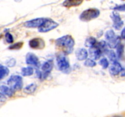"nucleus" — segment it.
Masks as SVG:
<instances>
[{"mask_svg":"<svg viewBox=\"0 0 125 117\" xmlns=\"http://www.w3.org/2000/svg\"><path fill=\"white\" fill-rule=\"evenodd\" d=\"M44 21H45V18H42L31 20L27 21L24 23V26L28 28H39L43 23Z\"/></svg>","mask_w":125,"mask_h":117,"instance_id":"0eeeda50","label":"nucleus"},{"mask_svg":"<svg viewBox=\"0 0 125 117\" xmlns=\"http://www.w3.org/2000/svg\"><path fill=\"white\" fill-rule=\"evenodd\" d=\"M37 88V86L35 84H29V85L26 87L24 88V92L25 93L28 94V95H31V94L34 93L35 92V91L36 90Z\"/></svg>","mask_w":125,"mask_h":117,"instance_id":"dca6fc26","label":"nucleus"},{"mask_svg":"<svg viewBox=\"0 0 125 117\" xmlns=\"http://www.w3.org/2000/svg\"><path fill=\"white\" fill-rule=\"evenodd\" d=\"M96 62L91 58H87L84 62V65L87 67H94L96 66Z\"/></svg>","mask_w":125,"mask_h":117,"instance_id":"5701e85b","label":"nucleus"},{"mask_svg":"<svg viewBox=\"0 0 125 117\" xmlns=\"http://www.w3.org/2000/svg\"><path fill=\"white\" fill-rule=\"evenodd\" d=\"M106 53H107V56L109 58L110 60L112 63H114L115 62H117V57H116V54L114 51H112V50H109V51H107Z\"/></svg>","mask_w":125,"mask_h":117,"instance_id":"412c9836","label":"nucleus"},{"mask_svg":"<svg viewBox=\"0 0 125 117\" xmlns=\"http://www.w3.org/2000/svg\"><path fill=\"white\" fill-rule=\"evenodd\" d=\"M52 69V65L51 62H45L43 64L42 69V73H41V77L45 79L46 77L48 76V74L51 73V70Z\"/></svg>","mask_w":125,"mask_h":117,"instance_id":"9d476101","label":"nucleus"},{"mask_svg":"<svg viewBox=\"0 0 125 117\" xmlns=\"http://www.w3.org/2000/svg\"></svg>","mask_w":125,"mask_h":117,"instance_id":"2f4dec72","label":"nucleus"},{"mask_svg":"<svg viewBox=\"0 0 125 117\" xmlns=\"http://www.w3.org/2000/svg\"><path fill=\"white\" fill-rule=\"evenodd\" d=\"M59 24L56 21L51 19H45L43 23L39 28V31L40 32L45 33L53 30L54 29L57 28Z\"/></svg>","mask_w":125,"mask_h":117,"instance_id":"423d86ee","label":"nucleus"},{"mask_svg":"<svg viewBox=\"0 0 125 117\" xmlns=\"http://www.w3.org/2000/svg\"><path fill=\"white\" fill-rule=\"evenodd\" d=\"M120 73H122V74H121V75H122V76H124V75H125V69H124V68H123V69H122V70L121 71Z\"/></svg>","mask_w":125,"mask_h":117,"instance_id":"7c9ffc66","label":"nucleus"},{"mask_svg":"<svg viewBox=\"0 0 125 117\" xmlns=\"http://www.w3.org/2000/svg\"><path fill=\"white\" fill-rule=\"evenodd\" d=\"M105 38L107 40V45L111 48H115L120 43V39L115 34L113 30H109L105 34Z\"/></svg>","mask_w":125,"mask_h":117,"instance_id":"7ed1b4c3","label":"nucleus"},{"mask_svg":"<svg viewBox=\"0 0 125 117\" xmlns=\"http://www.w3.org/2000/svg\"><path fill=\"white\" fill-rule=\"evenodd\" d=\"M117 55L119 58H122L123 56V52H124V46L122 44L120 43L118 46H117Z\"/></svg>","mask_w":125,"mask_h":117,"instance_id":"4be33fe9","label":"nucleus"},{"mask_svg":"<svg viewBox=\"0 0 125 117\" xmlns=\"http://www.w3.org/2000/svg\"><path fill=\"white\" fill-rule=\"evenodd\" d=\"M34 73V69L32 67H24L21 69V74L23 76H29Z\"/></svg>","mask_w":125,"mask_h":117,"instance_id":"a211bd4d","label":"nucleus"},{"mask_svg":"<svg viewBox=\"0 0 125 117\" xmlns=\"http://www.w3.org/2000/svg\"><path fill=\"white\" fill-rule=\"evenodd\" d=\"M58 68L61 71L68 73L70 69V63L65 54H59L56 57Z\"/></svg>","mask_w":125,"mask_h":117,"instance_id":"20e7f679","label":"nucleus"},{"mask_svg":"<svg viewBox=\"0 0 125 117\" xmlns=\"http://www.w3.org/2000/svg\"><path fill=\"white\" fill-rule=\"evenodd\" d=\"M56 44L58 47L63 50L65 54H69L72 53L74 49V40L70 35H63L56 40Z\"/></svg>","mask_w":125,"mask_h":117,"instance_id":"f257e3e1","label":"nucleus"},{"mask_svg":"<svg viewBox=\"0 0 125 117\" xmlns=\"http://www.w3.org/2000/svg\"><path fill=\"white\" fill-rule=\"evenodd\" d=\"M7 84L13 91L20 90L23 87V79L18 75L12 76L7 80Z\"/></svg>","mask_w":125,"mask_h":117,"instance_id":"39448f33","label":"nucleus"},{"mask_svg":"<svg viewBox=\"0 0 125 117\" xmlns=\"http://www.w3.org/2000/svg\"><path fill=\"white\" fill-rule=\"evenodd\" d=\"M16 63V60L14 59V58H11L9 60H8V62H7V65L9 66V67H13V66L15 65Z\"/></svg>","mask_w":125,"mask_h":117,"instance_id":"bb28decb","label":"nucleus"},{"mask_svg":"<svg viewBox=\"0 0 125 117\" xmlns=\"http://www.w3.org/2000/svg\"><path fill=\"white\" fill-rule=\"evenodd\" d=\"M122 69L123 68L121 64L117 61V62H114L112 66H111L109 68V72L112 75H117L118 73H120Z\"/></svg>","mask_w":125,"mask_h":117,"instance_id":"f8f14e48","label":"nucleus"},{"mask_svg":"<svg viewBox=\"0 0 125 117\" xmlns=\"http://www.w3.org/2000/svg\"><path fill=\"white\" fill-rule=\"evenodd\" d=\"M100 14V12L98 9L95 8L88 9L83 11L80 15L79 18L83 21H89L98 18Z\"/></svg>","mask_w":125,"mask_h":117,"instance_id":"f03ea898","label":"nucleus"},{"mask_svg":"<svg viewBox=\"0 0 125 117\" xmlns=\"http://www.w3.org/2000/svg\"><path fill=\"white\" fill-rule=\"evenodd\" d=\"M6 99H7V98H6V96L3 95L2 93H0V102H4L6 101Z\"/></svg>","mask_w":125,"mask_h":117,"instance_id":"c85d7f7f","label":"nucleus"},{"mask_svg":"<svg viewBox=\"0 0 125 117\" xmlns=\"http://www.w3.org/2000/svg\"><path fill=\"white\" fill-rule=\"evenodd\" d=\"M121 37L123 39H125V28H123V30H122V34H121Z\"/></svg>","mask_w":125,"mask_h":117,"instance_id":"c756f323","label":"nucleus"},{"mask_svg":"<svg viewBox=\"0 0 125 117\" xmlns=\"http://www.w3.org/2000/svg\"><path fill=\"white\" fill-rule=\"evenodd\" d=\"M42 40L39 39H33L29 41V45L31 48L39 49L42 47Z\"/></svg>","mask_w":125,"mask_h":117,"instance_id":"4468645a","label":"nucleus"},{"mask_svg":"<svg viewBox=\"0 0 125 117\" xmlns=\"http://www.w3.org/2000/svg\"><path fill=\"white\" fill-rule=\"evenodd\" d=\"M89 53H90V57L94 60H97L100 58L102 53V51L99 47H94L90 48L89 49ZM91 58V59H92Z\"/></svg>","mask_w":125,"mask_h":117,"instance_id":"9b49d317","label":"nucleus"},{"mask_svg":"<svg viewBox=\"0 0 125 117\" xmlns=\"http://www.w3.org/2000/svg\"><path fill=\"white\" fill-rule=\"evenodd\" d=\"M5 37H6V40L7 43H13V38L12 34H10L9 32H7L6 34Z\"/></svg>","mask_w":125,"mask_h":117,"instance_id":"a878e982","label":"nucleus"},{"mask_svg":"<svg viewBox=\"0 0 125 117\" xmlns=\"http://www.w3.org/2000/svg\"><path fill=\"white\" fill-rule=\"evenodd\" d=\"M23 43L22 42H19L17 43L13 44V45H11L9 47L10 49H19L21 48L23 46Z\"/></svg>","mask_w":125,"mask_h":117,"instance_id":"393cba45","label":"nucleus"},{"mask_svg":"<svg viewBox=\"0 0 125 117\" xmlns=\"http://www.w3.org/2000/svg\"><path fill=\"white\" fill-rule=\"evenodd\" d=\"M76 56L78 60H84L87 58L88 52L85 49L79 48L76 52Z\"/></svg>","mask_w":125,"mask_h":117,"instance_id":"ddd939ff","label":"nucleus"},{"mask_svg":"<svg viewBox=\"0 0 125 117\" xmlns=\"http://www.w3.org/2000/svg\"><path fill=\"white\" fill-rule=\"evenodd\" d=\"M113 20V26L117 30H120L123 26L124 22L121 18L120 16L117 12H112V16H111Z\"/></svg>","mask_w":125,"mask_h":117,"instance_id":"6e6552de","label":"nucleus"},{"mask_svg":"<svg viewBox=\"0 0 125 117\" xmlns=\"http://www.w3.org/2000/svg\"><path fill=\"white\" fill-rule=\"evenodd\" d=\"M96 40L93 37H90L87 38L85 41V46L86 47L92 48L94 47L95 45H96Z\"/></svg>","mask_w":125,"mask_h":117,"instance_id":"6ab92c4d","label":"nucleus"},{"mask_svg":"<svg viewBox=\"0 0 125 117\" xmlns=\"http://www.w3.org/2000/svg\"><path fill=\"white\" fill-rule=\"evenodd\" d=\"M9 73V69L7 68V67L0 65V80L8 75Z\"/></svg>","mask_w":125,"mask_h":117,"instance_id":"aec40b11","label":"nucleus"},{"mask_svg":"<svg viewBox=\"0 0 125 117\" xmlns=\"http://www.w3.org/2000/svg\"><path fill=\"white\" fill-rule=\"evenodd\" d=\"M83 3V1H78V0H66L63 2V6L66 7H71L78 6Z\"/></svg>","mask_w":125,"mask_h":117,"instance_id":"2eb2a0df","label":"nucleus"},{"mask_svg":"<svg viewBox=\"0 0 125 117\" xmlns=\"http://www.w3.org/2000/svg\"><path fill=\"white\" fill-rule=\"evenodd\" d=\"M114 9L116 10H120V11H125V4L120 5V6H117V7H115Z\"/></svg>","mask_w":125,"mask_h":117,"instance_id":"cd10ccee","label":"nucleus"},{"mask_svg":"<svg viewBox=\"0 0 125 117\" xmlns=\"http://www.w3.org/2000/svg\"><path fill=\"white\" fill-rule=\"evenodd\" d=\"M1 91H2V94L6 96H9V97H11L12 95H13V91L11 88H10L9 87L5 86V85H2L0 87Z\"/></svg>","mask_w":125,"mask_h":117,"instance_id":"f3484780","label":"nucleus"},{"mask_svg":"<svg viewBox=\"0 0 125 117\" xmlns=\"http://www.w3.org/2000/svg\"><path fill=\"white\" fill-rule=\"evenodd\" d=\"M100 64L102 66L103 69H106L109 66V62L107 58H103L100 60Z\"/></svg>","mask_w":125,"mask_h":117,"instance_id":"b1692460","label":"nucleus"},{"mask_svg":"<svg viewBox=\"0 0 125 117\" xmlns=\"http://www.w3.org/2000/svg\"><path fill=\"white\" fill-rule=\"evenodd\" d=\"M26 62L28 65H31L35 66V67H39L40 65L39 58L32 53H28L26 56Z\"/></svg>","mask_w":125,"mask_h":117,"instance_id":"1a4fd4ad","label":"nucleus"}]
</instances>
